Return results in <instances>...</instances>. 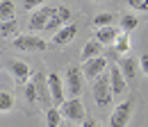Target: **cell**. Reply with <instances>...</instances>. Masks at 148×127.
<instances>
[{
  "mask_svg": "<svg viewBox=\"0 0 148 127\" xmlns=\"http://www.w3.org/2000/svg\"><path fill=\"white\" fill-rule=\"evenodd\" d=\"M23 93H25V100H27V102H39V91H37V84H34V82L23 84Z\"/></svg>",
  "mask_w": 148,
  "mask_h": 127,
  "instance_id": "cell-22",
  "label": "cell"
},
{
  "mask_svg": "<svg viewBox=\"0 0 148 127\" xmlns=\"http://www.w3.org/2000/svg\"><path fill=\"white\" fill-rule=\"evenodd\" d=\"M105 68H107V59H105V57H93V59H89V61L82 64V75L93 82L98 75L105 73Z\"/></svg>",
  "mask_w": 148,
  "mask_h": 127,
  "instance_id": "cell-10",
  "label": "cell"
},
{
  "mask_svg": "<svg viewBox=\"0 0 148 127\" xmlns=\"http://www.w3.org/2000/svg\"><path fill=\"white\" fill-rule=\"evenodd\" d=\"M7 71L14 75V79H16V84H27L30 82V75H32V71H30V66L25 64V61H21V59H9L7 61Z\"/></svg>",
  "mask_w": 148,
  "mask_h": 127,
  "instance_id": "cell-9",
  "label": "cell"
},
{
  "mask_svg": "<svg viewBox=\"0 0 148 127\" xmlns=\"http://www.w3.org/2000/svg\"><path fill=\"white\" fill-rule=\"evenodd\" d=\"M0 36L9 39V36H18V20H2L0 23Z\"/></svg>",
  "mask_w": 148,
  "mask_h": 127,
  "instance_id": "cell-16",
  "label": "cell"
},
{
  "mask_svg": "<svg viewBox=\"0 0 148 127\" xmlns=\"http://www.w3.org/2000/svg\"><path fill=\"white\" fill-rule=\"evenodd\" d=\"M59 127H73V125H59Z\"/></svg>",
  "mask_w": 148,
  "mask_h": 127,
  "instance_id": "cell-28",
  "label": "cell"
},
{
  "mask_svg": "<svg viewBox=\"0 0 148 127\" xmlns=\"http://www.w3.org/2000/svg\"><path fill=\"white\" fill-rule=\"evenodd\" d=\"M57 109H59L62 118H69V120H73V123H82V120L87 118V111H84V105H82L80 98H69V100H64Z\"/></svg>",
  "mask_w": 148,
  "mask_h": 127,
  "instance_id": "cell-2",
  "label": "cell"
},
{
  "mask_svg": "<svg viewBox=\"0 0 148 127\" xmlns=\"http://www.w3.org/2000/svg\"><path fill=\"white\" fill-rule=\"evenodd\" d=\"M110 84H112V93L114 95H121V93H125V89H128V82H125L123 73L119 71V66H112L110 68Z\"/></svg>",
  "mask_w": 148,
  "mask_h": 127,
  "instance_id": "cell-12",
  "label": "cell"
},
{
  "mask_svg": "<svg viewBox=\"0 0 148 127\" xmlns=\"http://www.w3.org/2000/svg\"><path fill=\"white\" fill-rule=\"evenodd\" d=\"M39 7H43V0H23V9L27 12H34Z\"/></svg>",
  "mask_w": 148,
  "mask_h": 127,
  "instance_id": "cell-25",
  "label": "cell"
},
{
  "mask_svg": "<svg viewBox=\"0 0 148 127\" xmlns=\"http://www.w3.org/2000/svg\"><path fill=\"white\" fill-rule=\"evenodd\" d=\"M80 125H82V127H100V125H98V120H93V118H84Z\"/></svg>",
  "mask_w": 148,
  "mask_h": 127,
  "instance_id": "cell-27",
  "label": "cell"
},
{
  "mask_svg": "<svg viewBox=\"0 0 148 127\" xmlns=\"http://www.w3.org/2000/svg\"><path fill=\"white\" fill-rule=\"evenodd\" d=\"M119 71L123 73V77H125V82H130V79H134V75H137V71H139V64L134 61V59H128V57H123L119 64Z\"/></svg>",
  "mask_w": 148,
  "mask_h": 127,
  "instance_id": "cell-14",
  "label": "cell"
},
{
  "mask_svg": "<svg viewBox=\"0 0 148 127\" xmlns=\"http://www.w3.org/2000/svg\"><path fill=\"white\" fill-rule=\"evenodd\" d=\"M46 125L48 127H59L62 125V113H59L57 107H50L46 111Z\"/></svg>",
  "mask_w": 148,
  "mask_h": 127,
  "instance_id": "cell-21",
  "label": "cell"
},
{
  "mask_svg": "<svg viewBox=\"0 0 148 127\" xmlns=\"http://www.w3.org/2000/svg\"><path fill=\"white\" fill-rule=\"evenodd\" d=\"M82 71L77 68V66H69V71H66V93H69V98H80V93H82Z\"/></svg>",
  "mask_w": 148,
  "mask_h": 127,
  "instance_id": "cell-7",
  "label": "cell"
},
{
  "mask_svg": "<svg viewBox=\"0 0 148 127\" xmlns=\"http://www.w3.org/2000/svg\"><path fill=\"white\" fill-rule=\"evenodd\" d=\"M75 36H77V25H64L62 30H57L55 36H53V43L55 46H69L71 41H73Z\"/></svg>",
  "mask_w": 148,
  "mask_h": 127,
  "instance_id": "cell-11",
  "label": "cell"
},
{
  "mask_svg": "<svg viewBox=\"0 0 148 127\" xmlns=\"http://www.w3.org/2000/svg\"><path fill=\"white\" fill-rule=\"evenodd\" d=\"M46 86H48V91H50V98H53V102L59 107V105L66 100V93H64V82H62V77H59L57 73L46 75Z\"/></svg>",
  "mask_w": 148,
  "mask_h": 127,
  "instance_id": "cell-8",
  "label": "cell"
},
{
  "mask_svg": "<svg viewBox=\"0 0 148 127\" xmlns=\"http://www.w3.org/2000/svg\"><path fill=\"white\" fill-rule=\"evenodd\" d=\"M71 16H73V12H71L66 5H59V7H55L53 16L48 18V23H46V30H48V32H57V30H62L64 25H69Z\"/></svg>",
  "mask_w": 148,
  "mask_h": 127,
  "instance_id": "cell-6",
  "label": "cell"
},
{
  "mask_svg": "<svg viewBox=\"0 0 148 127\" xmlns=\"http://www.w3.org/2000/svg\"><path fill=\"white\" fill-rule=\"evenodd\" d=\"M14 48L21 52H37V50H46L48 43L37 34H18L14 36Z\"/></svg>",
  "mask_w": 148,
  "mask_h": 127,
  "instance_id": "cell-4",
  "label": "cell"
},
{
  "mask_svg": "<svg viewBox=\"0 0 148 127\" xmlns=\"http://www.w3.org/2000/svg\"><path fill=\"white\" fill-rule=\"evenodd\" d=\"M93 100L98 107H110L112 100H114V93H112V84H110V75H98L93 79Z\"/></svg>",
  "mask_w": 148,
  "mask_h": 127,
  "instance_id": "cell-1",
  "label": "cell"
},
{
  "mask_svg": "<svg viewBox=\"0 0 148 127\" xmlns=\"http://www.w3.org/2000/svg\"><path fill=\"white\" fill-rule=\"evenodd\" d=\"M107 25H114V16L112 14H98V16L93 18V27L98 30V27H107Z\"/></svg>",
  "mask_w": 148,
  "mask_h": 127,
  "instance_id": "cell-23",
  "label": "cell"
},
{
  "mask_svg": "<svg viewBox=\"0 0 148 127\" xmlns=\"http://www.w3.org/2000/svg\"><path fill=\"white\" fill-rule=\"evenodd\" d=\"M128 5L137 12H148V0H128Z\"/></svg>",
  "mask_w": 148,
  "mask_h": 127,
  "instance_id": "cell-24",
  "label": "cell"
},
{
  "mask_svg": "<svg viewBox=\"0 0 148 127\" xmlns=\"http://www.w3.org/2000/svg\"><path fill=\"white\" fill-rule=\"evenodd\" d=\"M119 32H121V27H114V25L98 27V30H96V41H98L100 46H110V43H114V39L119 36Z\"/></svg>",
  "mask_w": 148,
  "mask_h": 127,
  "instance_id": "cell-13",
  "label": "cell"
},
{
  "mask_svg": "<svg viewBox=\"0 0 148 127\" xmlns=\"http://www.w3.org/2000/svg\"><path fill=\"white\" fill-rule=\"evenodd\" d=\"M16 105V100H14V95L9 93V91H0V113H7V111H12Z\"/></svg>",
  "mask_w": 148,
  "mask_h": 127,
  "instance_id": "cell-19",
  "label": "cell"
},
{
  "mask_svg": "<svg viewBox=\"0 0 148 127\" xmlns=\"http://www.w3.org/2000/svg\"><path fill=\"white\" fill-rule=\"evenodd\" d=\"M139 66H141V71H144V75L148 77V52H144L141 57H139Z\"/></svg>",
  "mask_w": 148,
  "mask_h": 127,
  "instance_id": "cell-26",
  "label": "cell"
},
{
  "mask_svg": "<svg viewBox=\"0 0 148 127\" xmlns=\"http://www.w3.org/2000/svg\"><path fill=\"white\" fill-rule=\"evenodd\" d=\"M14 2L12 0H0V23L2 20H14Z\"/></svg>",
  "mask_w": 148,
  "mask_h": 127,
  "instance_id": "cell-18",
  "label": "cell"
},
{
  "mask_svg": "<svg viewBox=\"0 0 148 127\" xmlns=\"http://www.w3.org/2000/svg\"><path fill=\"white\" fill-rule=\"evenodd\" d=\"M53 12H55V7H39L34 9L30 18H27V27H30V34L32 32H39V30H46V23H48V18L53 16Z\"/></svg>",
  "mask_w": 148,
  "mask_h": 127,
  "instance_id": "cell-5",
  "label": "cell"
},
{
  "mask_svg": "<svg viewBox=\"0 0 148 127\" xmlns=\"http://www.w3.org/2000/svg\"><path fill=\"white\" fill-rule=\"evenodd\" d=\"M93 2H103V0H93Z\"/></svg>",
  "mask_w": 148,
  "mask_h": 127,
  "instance_id": "cell-29",
  "label": "cell"
},
{
  "mask_svg": "<svg viewBox=\"0 0 148 127\" xmlns=\"http://www.w3.org/2000/svg\"><path fill=\"white\" fill-rule=\"evenodd\" d=\"M132 109H134V100H123L121 105H116L110 116V127H128L130 118H132Z\"/></svg>",
  "mask_w": 148,
  "mask_h": 127,
  "instance_id": "cell-3",
  "label": "cell"
},
{
  "mask_svg": "<svg viewBox=\"0 0 148 127\" xmlns=\"http://www.w3.org/2000/svg\"><path fill=\"white\" fill-rule=\"evenodd\" d=\"M139 25V20H137V16H132V14H123L121 16V23H119V27H121V32H132L134 27Z\"/></svg>",
  "mask_w": 148,
  "mask_h": 127,
  "instance_id": "cell-20",
  "label": "cell"
},
{
  "mask_svg": "<svg viewBox=\"0 0 148 127\" xmlns=\"http://www.w3.org/2000/svg\"><path fill=\"white\" fill-rule=\"evenodd\" d=\"M100 50H103V46L96 41V39H89L87 43H84V48H82V61H89L93 57H100Z\"/></svg>",
  "mask_w": 148,
  "mask_h": 127,
  "instance_id": "cell-15",
  "label": "cell"
},
{
  "mask_svg": "<svg viewBox=\"0 0 148 127\" xmlns=\"http://www.w3.org/2000/svg\"><path fill=\"white\" fill-rule=\"evenodd\" d=\"M114 50L119 54H125L130 50V34L128 32H119V36L114 39Z\"/></svg>",
  "mask_w": 148,
  "mask_h": 127,
  "instance_id": "cell-17",
  "label": "cell"
}]
</instances>
